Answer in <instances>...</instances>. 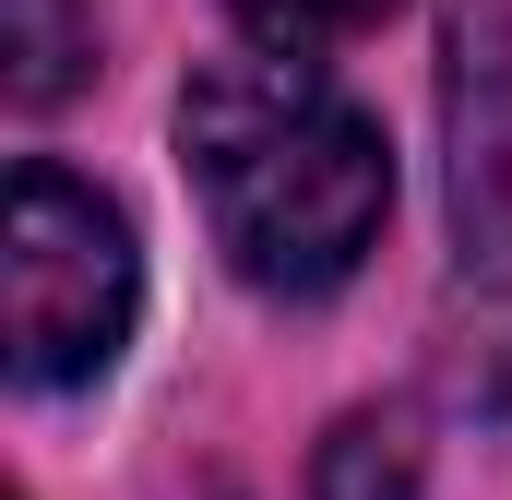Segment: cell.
<instances>
[{"label": "cell", "mask_w": 512, "mask_h": 500, "mask_svg": "<svg viewBox=\"0 0 512 500\" xmlns=\"http://www.w3.org/2000/svg\"><path fill=\"white\" fill-rule=\"evenodd\" d=\"M179 155H191V191H203L227 274L262 298L346 286L393 215V155L370 108L334 96L322 60H298V48L203 60L179 96Z\"/></svg>", "instance_id": "1"}, {"label": "cell", "mask_w": 512, "mask_h": 500, "mask_svg": "<svg viewBox=\"0 0 512 500\" xmlns=\"http://www.w3.org/2000/svg\"><path fill=\"white\" fill-rule=\"evenodd\" d=\"M143 310V250H131L120 203L48 155L12 167L0 203V334H12V381L24 393H72L131 346Z\"/></svg>", "instance_id": "2"}, {"label": "cell", "mask_w": 512, "mask_h": 500, "mask_svg": "<svg viewBox=\"0 0 512 500\" xmlns=\"http://www.w3.org/2000/svg\"><path fill=\"white\" fill-rule=\"evenodd\" d=\"M441 143H453L465 274L512 298V0H453V36H441Z\"/></svg>", "instance_id": "3"}, {"label": "cell", "mask_w": 512, "mask_h": 500, "mask_svg": "<svg viewBox=\"0 0 512 500\" xmlns=\"http://www.w3.org/2000/svg\"><path fill=\"white\" fill-rule=\"evenodd\" d=\"M96 72V12L84 0H0V96L12 108H60Z\"/></svg>", "instance_id": "4"}, {"label": "cell", "mask_w": 512, "mask_h": 500, "mask_svg": "<svg viewBox=\"0 0 512 500\" xmlns=\"http://www.w3.org/2000/svg\"><path fill=\"white\" fill-rule=\"evenodd\" d=\"M310 500H417V441L405 417H346L310 465Z\"/></svg>", "instance_id": "5"}, {"label": "cell", "mask_w": 512, "mask_h": 500, "mask_svg": "<svg viewBox=\"0 0 512 500\" xmlns=\"http://www.w3.org/2000/svg\"><path fill=\"white\" fill-rule=\"evenodd\" d=\"M239 24H251L262 48H298V60H322V48H346V36H370L393 0H227Z\"/></svg>", "instance_id": "6"}]
</instances>
